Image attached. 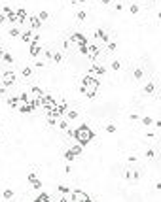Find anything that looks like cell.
<instances>
[{"instance_id":"836d02e7","label":"cell","mask_w":161,"mask_h":202,"mask_svg":"<svg viewBox=\"0 0 161 202\" xmlns=\"http://www.w3.org/2000/svg\"><path fill=\"white\" fill-rule=\"evenodd\" d=\"M51 61H53V63H61V61H63V55L61 53H53V59H51Z\"/></svg>"},{"instance_id":"681fc988","label":"cell","mask_w":161,"mask_h":202,"mask_svg":"<svg viewBox=\"0 0 161 202\" xmlns=\"http://www.w3.org/2000/svg\"><path fill=\"white\" fill-rule=\"evenodd\" d=\"M72 4H82V2H85V0H70Z\"/></svg>"},{"instance_id":"1f68e13d","label":"cell","mask_w":161,"mask_h":202,"mask_svg":"<svg viewBox=\"0 0 161 202\" xmlns=\"http://www.w3.org/2000/svg\"><path fill=\"white\" fill-rule=\"evenodd\" d=\"M47 17H49V13H47V11H40V13H38V19H40V21H42V23L46 21V19H47Z\"/></svg>"},{"instance_id":"b9f144b4","label":"cell","mask_w":161,"mask_h":202,"mask_svg":"<svg viewBox=\"0 0 161 202\" xmlns=\"http://www.w3.org/2000/svg\"><path fill=\"white\" fill-rule=\"evenodd\" d=\"M63 47H64V49H70V47H72V42L66 38V40H64V44H63Z\"/></svg>"},{"instance_id":"7c38bea8","label":"cell","mask_w":161,"mask_h":202,"mask_svg":"<svg viewBox=\"0 0 161 202\" xmlns=\"http://www.w3.org/2000/svg\"><path fill=\"white\" fill-rule=\"evenodd\" d=\"M99 55H101V47H99V45H91V47H89V53H87V57L91 59V63L99 59Z\"/></svg>"},{"instance_id":"ab89813d","label":"cell","mask_w":161,"mask_h":202,"mask_svg":"<svg viewBox=\"0 0 161 202\" xmlns=\"http://www.w3.org/2000/svg\"><path fill=\"white\" fill-rule=\"evenodd\" d=\"M106 132L114 134V132H116V125H112V123H110V125H106Z\"/></svg>"},{"instance_id":"6da1fadb","label":"cell","mask_w":161,"mask_h":202,"mask_svg":"<svg viewBox=\"0 0 161 202\" xmlns=\"http://www.w3.org/2000/svg\"><path fill=\"white\" fill-rule=\"evenodd\" d=\"M74 138H76V142H78V144H82L83 147H85V145L91 144V140L95 138V132L91 130V127H89V125L82 123L78 129L74 130Z\"/></svg>"},{"instance_id":"603a6c76","label":"cell","mask_w":161,"mask_h":202,"mask_svg":"<svg viewBox=\"0 0 161 202\" xmlns=\"http://www.w3.org/2000/svg\"><path fill=\"white\" fill-rule=\"evenodd\" d=\"M154 91H156V85H154V81H150V83L144 87V94H152Z\"/></svg>"},{"instance_id":"7dc6e473","label":"cell","mask_w":161,"mask_h":202,"mask_svg":"<svg viewBox=\"0 0 161 202\" xmlns=\"http://www.w3.org/2000/svg\"><path fill=\"white\" fill-rule=\"evenodd\" d=\"M66 134H68L70 138H74V130H72V129H66Z\"/></svg>"},{"instance_id":"9a60e30c","label":"cell","mask_w":161,"mask_h":202,"mask_svg":"<svg viewBox=\"0 0 161 202\" xmlns=\"http://www.w3.org/2000/svg\"><path fill=\"white\" fill-rule=\"evenodd\" d=\"M8 34H9L12 38H21V30H19V27H17V25H14V27L9 28V30H8Z\"/></svg>"},{"instance_id":"7bdbcfd3","label":"cell","mask_w":161,"mask_h":202,"mask_svg":"<svg viewBox=\"0 0 161 202\" xmlns=\"http://www.w3.org/2000/svg\"><path fill=\"white\" fill-rule=\"evenodd\" d=\"M0 11H2L4 15H8V13H12V8H9V6H4V8L0 9Z\"/></svg>"},{"instance_id":"30bf717a","label":"cell","mask_w":161,"mask_h":202,"mask_svg":"<svg viewBox=\"0 0 161 202\" xmlns=\"http://www.w3.org/2000/svg\"><path fill=\"white\" fill-rule=\"evenodd\" d=\"M66 110H68V104H66V102L63 100L61 104H57V106H55V117H64Z\"/></svg>"},{"instance_id":"7402d4cb","label":"cell","mask_w":161,"mask_h":202,"mask_svg":"<svg viewBox=\"0 0 161 202\" xmlns=\"http://www.w3.org/2000/svg\"><path fill=\"white\" fill-rule=\"evenodd\" d=\"M40 44V34L36 30H32V40H30V45H38Z\"/></svg>"},{"instance_id":"f907efd6","label":"cell","mask_w":161,"mask_h":202,"mask_svg":"<svg viewBox=\"0 0 161 202\" xmlns=\"http://www.w3.org/2000/svg\"><path fill=\"white\" fill-rule=\"evenodd\" d=\"M154 125H156L157 129H161V121H154Z\"/></svg>"},{"instance_id":"c3c4849f","label":"cell","mask_w":161,"mask_h":202,"mask_svg":"<svg viewBox=\"0 0 161 202\" xmlns=\"http://www.w3.org/2000/svg\"><path fill=\"white\" fill-rule=\"evenodd\" d=\"M146 138H150V140H154V138H156V134H154V132H148V134H146Z\"/></svg>"},{"instance_id":"44dd1931","label":"cell","mask_w":161,"mask_h":202,"mask_svg":"<svg viewBox=\"0 0 161 202\" xmlns=\"http://www.w3.org/2000/svg\"><path fill=\"white\" fill-rule=\"evenodd\" d=\"M8 106L12 110H17V96H9L8 98Z\"/></svg>"},{"instance_id":"9c48e42d","label":"cell","mask_w":161,"mask_h":202,"mask_svg":"<svg viewBox=\"0 0 161 202\" xmlns=\"http://www.w3.org/2000/svg\"><path fill=\"white\" fill-rule=\"evenodd\" d=\"M95 38H99L102 44H110V34L106 30H102V28H97L95 30Z\"/></svg>"},{"instance_id":"d6a6232c","label":"cell","mask_w":161,"mask_h":202,"mask_svg":"<svg viewBox=\"0 0 161 202\" xmlns=\"http://www.w3.org/2000/svg\"><path fill=\"white\" fill-rule=\"evenodd\" d=\"M30 183H32V187H34V189H42V181L38 180V178H36V180H32Z\"/></svg>"},{"instance_id":"2e32d148","label":"cell","mask_w":161,"mask_h":202,"mask_svg":"<svg viewBox=\"0 0 161 202\" xmlns=\"http://www.w3.org/2000/svg\"><path fill=\"white\" fill-rule=\"evenodd\" d=\"M40 53H42V47H40V44H38V45H30V57H32V59H36Z\"/></svg>"},{"instance_id":"816d5d0a","label":"cell","mask_w":161,"mask_h":202,"mask_svg":"<svg viewBox=\"0 0 161 202\" xmlns=\"http://www.w3.org/2000/svg\"><path fill=\"white\" fill-rule=\"evenodd\" d=\"M159 149H161V144H159Z\"/></svg>"},{"instance_id":"3957f363","label":"cell","mask_w":161,"mask_h":202,"mask_svg":"<svg viewBox=\"0 0 161 202\" xmlns=\"http://www.w3.org/2000/svg\"><path fill=\"white\" fill-rule=\"evenodd\" d=\"M104 72H106V68L101 66V64L97 63V61H93L91 66H89V70H87V74H89V76H93V77H101V76H104Z\"/></svg>"},{"instance_id":"d6986e66","label":"cell","mask_w":161,"mask_h":202,"mask_svg":"<svg viewBox=\"0 0 161 202\" xmlns=\"http://www.w3.org/2000/svg\"><path fill=\"white\" fill-rule=\"evenodd\" d=\"M17 11H12V13H8V19H6V21H9L12 23V25H17Z\"/></svg>"},{"instance_id":"277c9868","label":"cell","mask_w":161,"mask_h":202,"mask_svg":"<svg viewBox=\"0 0 161 202\" xmlns=\"http://www.w3.org/2000/svg\"><path fill=\"white\" fill-rule=\"evenodd\" d=\"M40 104H42V108H44V110H46V108H55V106H57L55 98H53L49 93H44L40 96Z\"/></svg>"},{"instance_id":"4fadbf2b","label":"cell","mask_w":161,"mask_h":202,"mask_svg":"<svg viewBox=\"0 0 161 202\" xmlns=\"http://www.w3.org/2000/svg\"><path fill=\"white\" fill-rule=\"evenodd\" d=\"M17 11V25H23V23H27L28 21V15H27V11H25L23 8H19V9H15Z\"/></svg>"},{"instance_id":"d4e9b609","label":"cell","mask_w":161,"mask_h":202,"mask_svg":"<svg viewBox=\"0 0 161 202\" xmlns=\"http://www.w3.org/2000/svg\"><path fill=\"white\" fill-rule=\"evenodd\" d=\"M78 51L82 55H87L89 53V44H83V45H78Z\"/></svg>"},{"instance_id":"cb8c5ba5","label":"cell","mask_w":161,"mask_h":202,"mask_svg":"<svg viewBox=\"0 0 161 202\" xmlns=\"http://www.w3.org/2000/svg\"><path fill=\"white\" fill-rule=\"evenodd\" d=\"M0 61H4V63H8V64H12V63H14V59H12V55H9V53H6V51L2 53V59H0Z\"/></svg>"},{"instance_id":"5b68a950","label":"cell","mask_w":161,"mask_h":202,"mask_svg":"<svg viewBox=\"0 0 161 202\" xmlns=\"http://www.w3.org/2000/svg\"><path fill=\"white\" fill-rule=\"evenodd\" d=\"M70 200H72V202H89V200H91V197H89L87 193H83V191H78V189H76V191L70 193Z\"/></svg>"},{"instance_id":"f1b7e54d","label":"cell","mask_w":161,"mask_h":202,"mask_svg":"<svg viewBox=\"0 0 161 202\" xmlns=\"http://www.w3.org/2000/svg\"><path fill=\"white\" fill-rule=\"evenodd\" d=\"M46 119H47V125H49V127H55L57 121H59V117H53V115H51V117H46Z\"/></svg>"},{"instance_id":"e575fe53","label":"cell","mask_w":161,"mask_h":202,"mask_svg":"<svg viewBox=\"0 0 161 202\" xmlns=\"http://www.w3.org/2000/svg\"><path fill=\"white\" fill-rule=\"evenodd\" d=\"M112 70H116V72L121 70V63H120V61H114V63H112Z\"/></svg>"},{"instance_id":"8992f818","label":"cell","mask_w":161,"mask_h":202,"mask_svg":"<svg viewBox=\"0 0 161 202\" xmlns=\"http://www.w3.org/2000/svg\"><path fill=\"white\" fill-rule=\"evenodd\" d=\"M123 178H125L127 181H131V183H135V181H138L140 174L137 172V168H133V166H129V168H125V172H123Z\"/></svg>"},{"instance_id":"bcb514c9","label":"cell","mask_w":161,"mask_h":202,"mask_svg":"<svg viewBox=\"0 0 161 202\" xmlns=\"http://www.w3.org/2000/svg\"><path fill=\"white\" fill-rule=\"evenodd\" d=\"M6 19H8V15H4V13H2V11H0V23H4Z\"/></svg>"},{"instance_id":"83f0119b","label":"cell","mask_w":161,"mask_h":202,"mask_svg":"<svg viewBox=\"0 0 161 202\" xmlns=\"http://www.w3.org/2000/svg\"><path fill=\"white\" fill-rule=\"evenodd\" d=\"M63 157L66 159V161H68V162H70V161H74V159H76V155H74V153H72V151H70V149H68V151H64V155H63Z\"/></svg>"},{"instance_id":"60d3db41","label":"cell","mask_w":161,"mask_h":202,"mask_svg":"<svg viewBox=\"0 0 161 202\" xmlns=\"http://www.w3.org/2000/svg\"><path fill=\"white\" fill-rule=\"evenodd\" d=\"M146 157L148 159H154V157H156V151H154V149H146Z\"/></svg>"},{"instance_id":"f35d334b","label":"cell","mask_w":161,"mask_h":202,"mask_svg":"<svg viewBox=\"0 0 161 202\" xmlns=\"http://www.w3.org/2000/svg\"><path fill=\"white\" fill-rule=\"evenodd\" d=\"M85 17H87V15H85V11H78V13H76V19H78V21H83Z\"/></svg>"},{"instance_id":"ffe728a7","label":"cell","mask_w":161,"mask_h":202,"mask_svg":"<svg viewBox=\"0 0 161 202\" xmlns=\"http://www.w3.org/2000/svg\"><path fill=\"white\" fill-rule=\"evenodd\" d=\"M82 149H83V145H82V144H78V142H76V145H72V147H70V151H72L74 155H76V157H78L80 153H82Z\"/></svg>"},{"instance_id":"e0dca14e","label":"cell","mask_w":161,"mask_h":202,"mask_svg":"<svg viewBox=\"0 0 161 202\" xmlns=\"http://www.w3.org/2000/svg\"><path fill=\"white\" fill-rule=\"evenodd\" d=\"M49 200H51V197L47 193H40L38 198H34V202H49Z\"/></svg>"},{"instance_id":"f546056e","label":"cell","mask_w":161,"mask_h":202,"mask_svg":"<svg viewBox=\"0 0 161 202\" xmlns=\"http://www.w3.org/2000/svg\"><path fill=\"white\" fill-rule=\"evenodd\" d=\"M133 76H135V79H142V76H144V72H142V68H137V70H135V74H133Z\"/></svg>"},{"instance_id":"52a82bcc","label":"cell","mask_w":161,"mask_h":202,"mask_svg":"<svg viewBox=\"0 0 161 202\" xmlns=\"http://www.w3.org/2000/svg\"><path fill=\"white\" fill-rule=\"evenodd\" d=\"M2 85H4V87L15 85V72H12V70H6V72L2 74Z\"/></svg>"},{"instance_id":"5bb4252c","label":"cell","mask_w":161,"mask_h":202,"mask_svg":"<svg viewBox=\"0 0 161 202\" xmlns=\"http://www.w3.org/2000/svg\"><path fill=\"white\" fill-rule=\"evenodd\" d=\"M64 117H66L68 121H74V119H78V112L72 110V108H68V110H66V113H64Z\"/></svg>"},{"instance_id":"ba28073f","label":"cell","mask_w":161,"mask_h":202,"mask_svg":"<svg viewBox=\"0 0 161 202\" xmlns=\"http://www.w3.org/2000/svg\"><path fill=\"white\" fill-rule=\"evenodd\" d=\"M68 40L72 42V45H76V47H78V45L87 44V40H85V36H83L82 32H72V34L68 36Z\"/></svg>"},{"instance_id":"7a4b0ae2","label":"cell","mask_w":161,"mask_h":202,"mask_svg":"<svg viewBox=\"0 0 161 202\" xmlns=\"http://www.w3.org/2000/svg\"><path fill=\"white\" fill-rule=\"evenodd\" d=\"M82 85L87 87V93H85V96L87 98H95L97 96V91H99V77H93V76H83L82 77Z\"/></svg>"},{"instance_id":"ac0fdd59","label":"cell","mask_w":161,"mask_h":202,"mask_svg":"<svg viewBox=\"0 0 161 202\" xmlns=\"http://www.w3.org/2000/svg\"><path fill=\"white\" fill-rule=\"evenodd\" d=\"M21 40H23L25 44H30V40H32V30H28V32H21Z\"/></svg>"},{"instance_id":"4316f807","label":"cell","mask_w":161,"mask_h":202,"mask_svg":"<svg viewBox=\"0 0 161 202\" xmlns=\"http://www.w3.org/2000/svg\"><path fill=\"white\" fill-rule=\"evenodd\" d=\"M140 121H142L144 127H152V125H154V119H152V117H142Z\"/></svg>"},{"instance_id":"f6af8a7d","label":"cell","mask_w":161,"mask_h":202,"mask_svg":"<svg viewBox=\"0 0 161 202\" xmlns=\"http://www.w3.org/2000/svg\"><path fill=\"white\" fill-rule=\"evenodd\" d=\"M32 180H36V174L34 172H28V181H32Z\"/></svg>"},{"instance_id":"d590c367","label":"cell","mask_w":161,"mask_h":202,"mask_svg":"<svg viewBox=\"0 0 161 202\" xmlns=\"http://www.w3.org/2000/svg\"><path fill=\"white\" fill-rule=\"evenodd\" d=\"M2 197H4L6 200H8V198H12V197H14V191H9V189H6L4 193H2Z\"/></svg>"},{"instance_id":"4dcf8cb0","label":"cell","mask_w":161,"mask_h":202,"mask_svg":"<svg viewBox=\"0 0 161 202\" xmlns=\"http://www.w3.org/2000/svg\"><path fill=\"white\" fill-rule=\"evenodd\" d=\"M129 11H131V13H133V15H137V13H138V6H137V2H133V4H131V8H129Z\"/></svg>"},{"instance_id":"74e56055","label":"cell","mask_w":161,"mask_h":202,"mask_svg":"<svg viewBox=\"0 0 161 202\" xmlns=\"http://www.w3.org/2000/svg\"><path fill=\"white\" fill-rule=\"evenodd\" d=\"M116 47H118V45H116L114 42H110V44H106V51H116Z\"/></svg>"},{"instance_id":"8fae6325","label":"cell","mask_w":161,"mask_h":202,"mask_svg":"<svg viewBox=\"0 0 161 202\" xmlns=\"http://www.w3.org/2000/svg\"><path fill=\"white\" fill-rule=\"evenodd\" d=\"M28 25H30V30H38L42 27V21L38 19V15H30L28 17Z\"/></svg>"},{"instance_id":"ee69618b","label":"cell","mask_w":161,"mask_h":202,"mask_svg":"<svg viewBox=\"0 0 161 202\" xmlns=\"http://www.w3.org/2000/svg\"><path fill=\"white\" fill-rule=\"evenodd\" d=\"M129 119H131V121H138V119H140V117H138L137 113H131V115H129Z\"/></svg>"},{"instance_id":"8d00e7d4","label":"cell","mask_w":161,"mask_h":202,"mask_svg":"<svg viewBox=\"0 0 161 202\" xmlns=\"http://www.w3.org/2000/svg\"><path fill=\"white\" fill-rule=\"evenodd\" d=\"M44 57H46V61H51V59H53V51L46 49V51H44Z\"/></svg>"},{"instance_id":"f5cc1de1","label":"cell","mask_w":161,"mask_h":202,"mask_svg":"<svg viewBox=\"0 0 161 202\" xmlns=\"http://www.w3.org/2000/svg\"><path fill=\"white\" fill-rule=\"evenodd\" d=\"M152 2H156V0H152Z\"/></svg>"},{"instance_id":"484cf974","label":"cell","mask_w":161,"mask_h":202,"mask_svg":"<svg viewBox=\"0 0 161 202\" xmlns=\"http://www.w3.org/2000/svg\"><path fill=\"white\" fill-rule=\"evenodd\" d=\"M21 74H23V77H30L32 76V68L30 66H25L23 70H21Z\"/></svg>"}]
</instances>
